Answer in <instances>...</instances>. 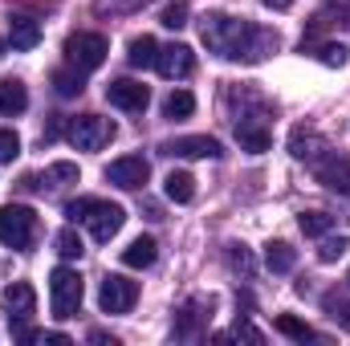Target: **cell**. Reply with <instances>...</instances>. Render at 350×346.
<instances>
[{"label":"cell","mask_w":350,"mask_h":346,"mask_svg":"<svg viewBox=\"0 0 350 346\" xmlns=\"http://www.w3.org/2000/svg\"><path fill=\"white\" fill-rule=\"evenodd\" d=\"M200 37L212 53L228 57V62H265L277 49V33L261 29L253 21H237L228 12H204L200 21Z\"/></svg>","instance_id":"1"},{"label":"cell","mask_w":350,"mask_h":346,"mask_svg":"<svg viewBox=\"0 0 350 346\" xmlns=\"http://www.w3.org/2000/svg\"><path fill=\"white\" fill-rule=\"evenodd\" d=\"M66 216L78 224H90V237L98 241V245H110L114 237H118V228L126 224V212H122V204H110V200H94V196H82V200H70L66 204Z\"/></svg>","instance_id":"2"},{"label":"cell","mask_w":350,"mask_h":346,"mask_svg":"<svg viewBox=\"0 0 350 346\" xmlns=\"http://www.w3.org/2000/svg\"><path fill=\"white\" fill-rule=\"evenodd\" d=\"M82 297H86V285H82V273L78 269H53L49 273V306H53V318H74L82 310Z\"/></svg>","instance_id":"3"},{"label":"cell","mask_w":350,"mask_h":346,"mask_svg":"<svg viewBox=\"0 0 350 346\" xmlns=\"http://www.w3.org/2000/svg\"><path fill=\"white\" fill-rule=\"evenodd\" d=\"M37 241V212L25 208V204H4L0 208V245L16 249V253H29Z\"/></svg>","instance_id":"4"},{"label":"cell","mask_w":350,"mask_h":346,"mask_svg":"<svg viewBox=\"0 0 350 346\" xmlns=\"http://www.w3.org/2000/svg\"><path fill=\"white\" fill-rule=\"evenodd\" d=\"M106 53H110V45H106L102 33H74V37L66 41V62L78 66L82 74L98 70V66L106 62Z\"/></svg>","instance_id":"5"},{"label":"cell","mask_w":350,"mask_h":346,"mask_svg":"<svg viewBox=\"0 0 350 346\" xmlns=\"http://www.w3.org/2000/svg\"><path fill=\"white\" fill-rule=\"evenodd\" d=\"M66 135H70V143H74L78 151H98V147H106V143L114 139V122L102 118V114H82V118L70 122Z\"/></svg>","instance_id":"6"},{"label":"cell","mask_w":350,"mask_h":346,"mask_svg":"<svg viewBox=\"0 0 350 346\" xmlns=\"http://www.w3.org/2000/svg\"><path fill=\"white\" fill-rule=\"evenodd\" d=\"M135 302H139V281H131V277L110 273V277L102 281V289H98V306H102L106 314H131Z\"/></svg>","instance_id":"7"},{"label":"cell","mask_w":350,"mask_h":346,"mask_svg":"<svg viewBox=\"0 0 350 346\" xmlns=\"http://www.w3.org/2000/svg\"><path fill=\"white\" fill-rule=\"evenodd\" d=\"M314 179H318L322 187H330V191L350 196V159L338 155V151H322V155L314 159Z\"/></svg>","instance_id":"8"},{"label":"cell","mask_w":350,"mask_h":346,"mask_svg":"<svg viewBox=\"0 0 350 346\" xmlns=\"http://www.w3.org/2000/svg\"><path fill=\"white\" fill-rule=\"evenodd\" d=\"M163 155H179V159H220V143L212 135H183V139H167Z\"/></svg>","instance_id":"9"},{"label":"cell","mask_w":350,"mask_h":346,"mask_svg":"<svg viewBox=\"0 0 350 346\" xmlns=\"http://www.w3.org/2000/svg\"><path fill=\"white\" fill-rule=\"evenodd\" d=\"M4 314H8L12 326H25V322L37 314V293H33L29 281H12V285L4 289Z\"/></svg>","instance_id":"10"},{"label":"cell","mask_w":350,"mask_h":346,"mask_svg":"<svg viewBox=\"0 0 350 346\" xmlns=\"http://www.w3.org/2000/svg\"><path fill=\"white\" fill-rule=\"evenodd\" d=\"M106 98H110V106H118V110L143 114V110H147V102H151V90L143 86V82L118 78V82H110V86H106Z\"/></svg>","instance_id":"11"},{"label":"cell","mask_w":350,"mask_h":346,"mask_svg":"<svg viewBox=\"0 0 350 346\" xmlns=\"http://www.w3.org/2000/svg\"><path fill=\"white\" fill-rule=\"evenodd\" d=\"M106 179L118 183V187H143V183L151 179V168H147L143 155H122V159H114V163L106 168Z\"/></svg>","instance_id":"12"},{"label":"cell","mask_w":350,"mask_h":346,"mask_svg":"<svg viewBox=\"0 0 350 346\" xmlns=\"http://www.w3.org/2000/svg\"><path fill=\"white\" fill-rule=\"evenodd\" d=\"M155 70L163 74V78H187L191 70H196V53L187 49V45H159V57H155Z\"/></svg>","instance_id":"13"},{"label":"cell","mask_w":350,"mask_h":346,"mask_svg":"<svg viewBox=\"0 0 350 346\" xmlns=\"http://www.w3.org/2000/svg\"><path fill=\"white\" fill-rule=\"evenodd\" d=\"M237 143H241V151L261 155V151H269V147H273V135H269V127H261V122L241 118V122H237Z\"/></svg>","instance_id":"14"},{"label":"cell","mask_w":350,"mask_h":346,"mask_svg":"<svg viewBox=\"0 0 350 346\" xmlns=\"http://www.w3.org/2000/svg\"><path fill=\"white\" fill-rule=\"evenodd\" d=\"M8 41H12V49L29 53V49L41 45V25H37L33 16H12V21H8Z\"/></svg>","instance_id":"15"},{"label":"cell","mask_w":350,"mask_h":346,"mask_svg":"<svg viewBox=\"0 0 350 346\" xmlns=\"http://www.w3.org/2000/svg\"><path fill=\"white\" fill-rule=\"evenodd\" d=\"M155 257H159L155 237H139V241H131V245L122 249V265H126V269H151Z\"/></svg>","instance_id":"16"},{"label":"cell","mask_w":350,"mask_h":346,"mask_svg":"<svg viewBox=\"0 0 350 346\" xmlns=\"http://www.w3.org/2000/svg\"><path fill=\"white\" fill-rule=\"evenodd\" d=\"M29 106V90L25 82H16V78H0V114H21Z\"/></svg>","instance_id":"17"},{"label":"cell","mask_w":350,"mask_h":346,"mask_svg":"<svg viewBox=\"0 0 350 346\" xmlns=\"http://www.w3.org/2000/svg\"><path fill=\"white\" fill-rule=\"evenodd\" d=\"M318 151H326L322 135H314V131H306V127H297V131L289 135V155H293V159H318Z\"/></svg>","instance_id":"18"},{"label":"cell","mask_w":350,"mask_h":346,"mask_svg":"<svg viewBox=\"0 0 350 346\" xmlns=\"http://www.w3.org/2000/svg\"><path fill=\"white\" fill-rule=\"evenodd\" d=\"M155 57H159V45H155V37H135L131 45H126V62L135 66V70H147V66H155Z\"/></svg>","instance_id":"19"},{"label":"cell","mask_w":350,"mask_h":346,"mask_svg":"<svg viewBox=\"0 0 350 346\" xmlns=\"http://www.w3.org/2000/svg\"><path fill=\"white\" fill-rule=\"evenodd\" d=\"M204 302H187L183 310H179V318H175V338H196L200 334V322H204Z\"/></svg>","instance_id":"20"},{"label":"cell","mask_w":350,"mask_h":346,"mask_svg":"<svg viewBox=\"0 0 350 346\" xmlns=\"http://www.w3.org/2000/svg\"><path fill=\"white\" fill-rule=\"evenodd\" d=\"M163 191H167V200H175V204H191L196 200V179L187 172H172L163 179Z\"/></svg>","instance_id":"21"},{"label":"cell","mask_w":350,"mask_h":346,"mask_svg":"<svg viewBox=\"0 0 350 346\" xmlns=\"http://www.w3.org/2000/svg\"><path fill=\"white\" fill-rule=\"evenodd\" d=\"M53 86L62 98H78L82 90H86V74L78 70V66H70V70H53Z\"/></svg>","instance_id":"22"},{"label":"cell","mask_w":350,"mask_h":346,"mask_svg":"<svg viewBox=\"0 0 350 346\" xmlns=\"http://www.w3.org/2000/svg\"><path fill=\"white\" fill-rule=\"evenodd\" d=\"M265 265H269L273 273H289V269L297 265V253H293V245H285V241H273V245L265 249Z\"/></svg>","instance_id":"23"},{"label":"cell","mask_w":350,"mask_h":346,"mask_svg":"<svg viewBox=\"0 0 350 346\" xmlns=\"http://www.w3.org/2000/svg\"><path fill=\"white\" fill-rule=\"evenodd\" d=\"M322 310H326V318H330V322H338L342 330H350V297H347V293L330 289V293L322 297Z\"/></svg>","instance_id":"24"},{"label":"cell","mask_w":350,"mask_h":346,"mask_svg":"<svg viewBox=\"0 0 350 346\" xmlns=\"http://www.w3.org/2000/svg\"><path fill=\"white\" fill-rule=\"evenodd\" d=\"M273 326H277V330H281L285 338H293V343H314V338H318V334H314V330H310L306 322H297L293 314H281V318H277Z\"/></svg>","instance_id":"25"},{"label":"cell","mask_w":350,"mask_h":346,"mask_svg":"<svg viewBox=\"0 0 350 346\" xmlns=\"http://www.w3.org/2000/svg\"><path fill=\"white\" fill-rule=\"evenodd\" d=\"M301 232L306 237H326L330 228H334V216H326V212H301Z\"/></svg>","instance_id":"26"},{"label":"cell","mask_w":350,"mask_h":346,"mask_svg":"<svg viewBox=\"0 0 350 346\" xmlns=\"http://www.w3.org/2000/svg\"><path fill=\"white\" fill-rule=\"evenodd\" d=\"M191 110H196V98H191L187 90H175L172 98L163 102V114H167V118H187Z\"/></svg>","instance_id":"27"},{"label":"cell","mask_w":350,"mask_h":346,"mask_svg":"<svg viewBox=\"0 0 350 346\" xmlns=\"http://www.w3.org/2000/svg\"><path fill=\"white\" fill-rule=\"evenodd\" d=\"M53 245H57V253H62V257H66V261L82 257V249H86V245H82V237H78V232H74V228H62V232H57V241H53Z\"/></svg>","instance_id":"28"},{"label":"cell","mask_w":350,"mask_h":346,"mask_svg":"<svg viewBox=\"0 0 350 346\" xmlns=\"http://www.w3.org/2000/svg\"><path fill=\"white\" fill-rule=\"evenodd\" d=\"M159 25H167V29H183V25H187V4H183V0H172V4L159 12Z\"/></svg>","instance_id":"29"},{"label":"cell","mask_w":350,"mask_h":346,"mask_svg":"<svg viewBox=\"0 0 350 346\" xmlns=\"http://www.w3.org/2000/svg\"><path fill=\"white\" fill-rule=\"evenodd\" d=\"M21 155V139L16 131H0V163H12Z\"/></svg>","instance_id":"30"},{"label":"cell","mask_w":350,"mask_h":346,"mask_svg":"<svg viewBox=\"0 0 350 346\" xmlns=\"http://www.w3.org/2000/svg\"><path fill=\"white\" fill-rule=\"evenodd\" d=\"M318 57H322V66H338V70L347 66V49H342V45H334V41H326V45L318 49Z\"/></svg>","instance_id":"31"},{"label":"cell","mask_w":350,"mask_h":346,"mask_svg":"<svg viewBox=\"0 0 350 346\" xmlns=\"http://www.w3.org/2000/svg\"><path fill=\"white\" fill-rule=\"evenodd\" d=\"M49 179H57V183H78V163H53V168H49Z\"/></svg>","instance_id":"32"},{"label":"cell","mask_w":350,"mask_h":346,"mask_svg":"<svg viewBox=\"0 0 350 346\" xmlns=\"http://www.w3.org/2000/svg\"><path fill=\"white\" fill-rule=\"evenodd\" d=\"M342 253H347V241H342V237H338V241H322V249H318L322 261H338Z\"/></svg>","instance_id":"33"},{"label":"cell","mask_w":350,"mask_h":346,"mask_svg":"<svg viewBox=\"0 0 350 346\" xmlns=\"http://www.w3.org/2000/svg\"><path fill=\"white\" fill-rule=\"evenodd\" d=\"M228 261H232V269H241V273H253V261H249V249H245V245H232Z\"/></svg>","instance_id":"34"},{"label":"cell","mask_w":350,"mask_h":346,"mask_svg":"<svg viewBox=\"0 0 350 346\" xmlns=\"http://www.w3.org/2000/svg\"><path fill=\"white\" fill-rule=\"evenodd\" d=\"M237 334H241V338H249V343H261V330H253L249 322H237Z\"/></svg>","instance_id":"35"},{"label":"cell","mask_w":350,"mask_h":346,"mask_svg":"<svg viewBox=\"0 0 350 346\" xmlns=\"http://www.w3.org/2000/svg\"><path fill=\"white\" fill-rule=\"evenodd\" d=\"M90 343H98V346H114V338H106L102 330H90Z\"/></svg>","instance_id":"36"},{"label":"cell","mask_w":350,"mask_h":346,"mask_svg":"<svg viewBox=\"0 0 350 346\" xmlns=\"http://www.w3.org/2000/svg\"><path fill=\"white\" fill-rule=\"evenodd\" d=\"M265 8H277V12H285V8H289V4H293V0H261Z\"/></svg>","instance_id":"37"},{"label":"cell","mask_w":350,"mask_h":346,"mask_svg":"<svg viewBox=\"0 0 350 346\" xmlns=\"http://www.w3.org/2000/svg\"><path fill=\"white\" fill-rule=\"evenodd\" d=\"M0 53H4V41H0Z\"/></svg>","instance_id":"38"},{"label":"cell","mask_w":350,"mask_h":346,"mask_svg":"<svg viewBox=\"0 0 350 346\" xmlns=\"http://www.w3.org/2000/svg\"><path fill=\"white\" fill-rule=\"evenodd\" d=\"M347 281H350V273H347Z\"/></svg>","instance_id":"39"}]
</instances>
